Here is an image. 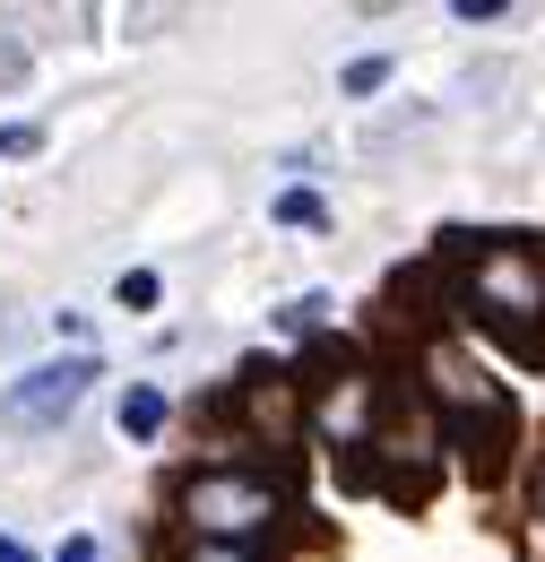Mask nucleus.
<instances>
[{
    "label": "nucleus",
    "instance_id": "1",
    "mask_svg": "<svg viewBox=\"0 0 545 562\" xmlns=\"http://www.w3.org/2000/svg\"><path fill=\"white\" fill-rule=\"evenodd\" d=\"M451 260H459V321L485 329L493 347L511 355V363H545V243H511V234H493V243H451Z\"/></svg>",
    "mask_w": 545,
    "mask_h": 562
},
{
    "label": "nucleus",
    "instance_id": "2",
    "mask_svg": "<svg viewBox=\"0 0 545 562\" xmlns=\"http://www.w3.org/2000/svg\"><path fill=\"white\" fill-rule=\"evenodd\" d=\"M424 407H433V424H442V441H451L485 485H493L502 459H511V441H520V407H511V390H502L493 372H477L451 338H433V347H424Z\"/></svg>",
    "mask_w": 545,
    "mask_h": 562
},
{
    "label": "nucleus",
    "instance_id": "3",
    "mask_svg": "<svg viewBox=\"0 0 545 562\" xmlns=\"http://www.w3.org/2000/svg\"><path fill=\"white\" fill-rule=\"evenodd\" d=\"M338 476L355 493H390V502H424V493L442 485V424L433 407H381V416L364 424V441L338 459Z\"/></svg>",
    "mask_w": 545,
    "mask_h": 562
},
{
    "label": "nucleus",
    "instance_id": "4",
    "mask_svg": "<svg viewBox=\"0 0 545 562\" xmlns=\"http://www.w3.org/2000/svg\"><path fill=\"white\" fill-rule=\"evenodd\" d=\"M277 510H286V485L260 476V468H200V476H182V528L200 546H252V537L277 528Z\"/></svg>",
    "mask_w": 545,
    "mask_h": 562
},
{
    "label": "nucleus",
    "instance_id": "5",
    "mask_svg": "<svg viewBox=\"0 0 545 562\" xmlns=\"http://www.w3.org/2000/svg\"><path fill=\"white\" fill-rule=\"evenodd\" d=\"M96 390V355H62V363H44V372H26L0 407H9V424H26V432H44V424H62L78 398Z\"/></svg>",
    "mask_w": 545,
    "mask_h": 562
},
{
    "label": "nucleus",
    "instance_id": "6",
    "mask_svg": "<svg viewBox=\"0 0 545 562\" xmlns=\"http://www.w3.org/2000/svg\"><path fill=\"white\" fill-rule=\"evenodd\" d=\"M122 432H131V441H156V432H165V390H147V381L122 390Z\"/></svg>",
    "mask_w": 545,
    "mask_h": 562
},
{
    "label": "nucleus",
    "instance_id": "7",
    "mask_svg": "<svg viewBox=\"0 0 545 562\" xmlns=\"http://www.w3.org/2000/svg\"><path fill=\"white\" fill-rule=\"evenodd\" d=\"M277 225H330V209H321V191H277Z\"/></svg>",
    "mask_w": 545,
    "mask_h": 562
},
{
    "label": "nucleus",
    "instance_id": "8",
    "mask_svg": "<svg viewBox=\"0 0 545 562\" xmlns=\"http://www.w3.org/2000/svg\"><path fill=\"white\" fill-rule=\"evenodd\" d=\"M35 147H44L35 122H0V165H9V156H35Z\"/></svg>",
    "mask_w": 545,
    "mask_h": 562
},
{
    "label": "nucleus",
    "instance_id": "9",
    "mask_svg": "<svg viewBox=\"0 0 545 562\" xmlns=\"http://www.w3.org/2000/svg\"><path fill=\"white\" fill-rule=\"evenodd\" d=\"M113 303H131V312H147V303H156V269H131V278L113 285Z\"/></svg>",
    "mask_w": 545,
    "mask_h": 562
},
{
    "label": "nucleus",
    "instance_id": "10",
    "mask_svg": "<svg viewBox=\"0 0 545 562\" xmlns=\"http://www.w3.org/2000/svg\"><path fill=\"white\" fill-rule=\"evenodd\" d=\"M381 78H390V61H381V53H364V61H346V87H355V95H372Z\"/></svg>",
    "mask_w": 545,
    "mask_h": 562
},
{
    "label": "nucleus",
    "instance_id": "11",
    "mask_svg": "<svg viewBox=\"0 0 545 562\" xmlns=\"http://www.w3.org/2000/svg\"><path fill=\"white\" fill-rule=\"evenodd\" d=\"M182 562H260V554H252V546H191Z\"/></svg>",
    "mask_w": 545,
    "mask_h": 562
},
{
    "label": "nucleus",
    "instance_id": "12",
    "mask_svg": "<svg viewBox=\"0 0 545 562\" xmlns=\"http://www.w3.org/2000/svg\"><path fill=\"white\" fill-rule=\"evenodd\" d=\"M53 562H96V537H69V546H62Z\"/></svg>",
    "mask_w": 545,
    "mask_h": 562
},
{
    "label": "nucleus",
    "instance_id": "13",
    "mask_svg": "<svg viewBox=\"0 0 545 562\" xmlns=\"http://www.w3.org/2000/svg\"><path fill=\"white\" fill-rule=\"evenodd\" d=\"M0 562H35V554H26V546H18V537H0Z\"/></svg>",
    "mask_w": 545,
    "mask_h": 562
}]
</instances>
